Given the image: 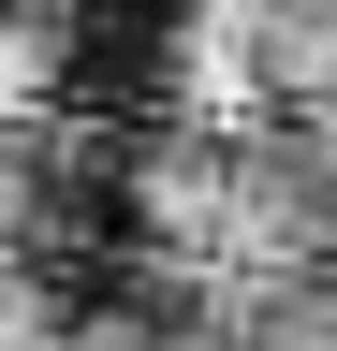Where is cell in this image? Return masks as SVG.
<instances>
[{
    "label": "cell",
    "mask_w": 337,
    "mask_h": 351,
    "mask_svg": "<svg viewBox=\"0 0 337 351\" xmlns=\"http://www.w3.org/2000/svg\"><path fill=\"white\" fill-rule=\"evenodd\" d=\"M45 88H59V29L30 15V0H0V132L45 103Z\"/></svg>",
    "instance_id": "obj_1"
}]
</instances>
